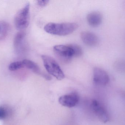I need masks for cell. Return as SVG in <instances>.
<instances>
[{
  "instance_id": "14",
  "label": "cell",
  "mask_w": 125,
  "mask_h": 125,
  "mask_svg": "<svg viewBox=\"0 0 125 125\" xmlns=\"http://www.w3.org/2000/svg\"><path fill=\"white\" fill-rule=\"evenodd\" d=\"M24 68L22 61L12 62L9 66V69L11 71H15Z\"/></svg>"
},
{
  "instance_id": "13",
  "label": "cell",
  "mask_w": 125,
  "mask_h": 125,
  "mask_svg": "<svg viewBox=\"0 0 125 125\" xmlns=\"http://www.w3.org/2000/svg\"><path fill=\"white\" fill-rule=\"evenodd\" d=\"M114 67L115 69L120 72H125V60L120 59L115 61Z\"/></svg>"
},
{
  "instance_id": "3",
  "label": "cell",
  "mask_w": 125,
  "mask_h": 125,
  "mask_svg": "<svg viewBox=\"0 0 125 125\" xmlns=\"http://www.w3.org/2000/svg\"><path fill=\"white\" fill-rule=\"evenodd\" d=\"M30 4L27 3L15 16L14 24L18 30H23L28 26L30 21Z\"/></svg>"
},
{
  "instance_id": "7",
  "label": "cell",
  "mask_w": 125,
  "mask_h": 125,
  "mask_svg": "<svg viewBox=\"0 0 125 125\" xmlns=\"http://www.w3.org/2000/svg\"><path fill=\"white\" fill-rule=\"evenodd\" d=\"M79 100V96L75 92L62 95L59 99V102L62 105L69 108L75 107Z\"/></svg>"
},
{
  "instance_id": "4",
  "label": "cell",
  "mask_w": 125,
  "mask_h": 125,
  "mask_svg": "<svg viewBox=\"0 0 125 125\" xmlns=\"http://www.w3.org/2000/svg\"><path fill=\"white\" fill-rule=\"evenodd\" d=\"M53 50L58 58L63 63H68L74 57V52L71 45H55Z\"/></svg>"
},
{
  "instance_id": "15",
  "label": "cell",
  "mask_w": 125,
  "mask_h": 125,
  "mask_svg": "<svg viewBox=\"0 0 125 125\" xmlns=\"http://www.w3.org/2000/svg\"><path fill=\"white\" fill-rule=\"evenodd\" d=\"M71 45L74 52V57H79L82 55L83 51L80 46L76 44H71Z\"/></svg>"
},
{
  "instance_id": "10",
  "label": "cell",
  "mask_w": 125,
  "mask_h": 125,
  "mask_svg": "<svg viewBox=\"0 0 125 125\" xmlns=\"http://www.w3.org/2000/svg\"><path fill=\"white\" fill-rule=\"evenodd\" d=\"M22 61L23 63L24 68L26 67L31 70L34 73L40 75L48 80L50 79L51 78L50 76L47 74L42 73L39 67L35 62L31 60L26 59H24Z\"/></svg>"
},
{
  "instance_id": "2",
  "label": "cell",
  "mask_w": 125,
  "mask_h": 125,
  "mask_svg": "<svg viewBox=\"0 0 125 125\" xmlns=\"http://www.w3.org/2000/svg\"><path fill=\"white\" fill-rule=\"evenodd\" d=\"M42 58L44 66L49 74L59 80L64 78L63 71L55 59L47 55H42Z\"/></svg>"
},
{
  "instance_id": "16",
  "label": "cell",
  "mask_w": 125,
  "mask_h": 125,
  "mask_svg": "<svg viewBox=\"0 0 125 125\" xmlns=\"http://www.w3.org/2000/svg\"><path fill=\"white\" fill-rule=\"evenodd\" d=\"M6 115V111L5 109L1 106H0V120L5 119Z\"/></svg>"
},
{
  "instance_id": "1",
  "label": "cell",
  "mask_w": 125,
  "mask_h": 125,
  "mask_svg": "<svg viewBox=\"0 0 125 125\" xmlns=\"http://www.w3.org/2000/svg\"><path fill=\"white\" fill-rule=\"evenodd\" d=\"M78 25L75 23H49L45 26L44 29L48 34L58 36H65L75 31Z\"/></svg>"
},
{
  "instance_id": "12",
  "label": "cell",
  "mask_w": 125,
  "mask_h": 125,
  "mask_svg": "<svg viewBox=\"0 0 125 125\" xmlns=\"http://www.w3.org/2000/svg\"><path fill=\"white\" fill-rule=\"evenodd\" d=\"M9 30V26L6 22L0 21V40L3 39L7 36Z\"/></svg>"
},
{
  "instance_id": "11",
  "label": "cell",
  "mask_w": 125,
  "mask_h": 125,
  "mask_svg": "<svg viewBox=\"0 0 125 125\" xmlns=\"http://www.w3.org/2000/svg\"><path fill=\"white\" fill-rule=\"evenodd\" d=\"M102 15L98 12H92L88 14L87 20L90 26L95 27L100 25L102 21Z\"/></svg>"
},
{
  "instance_id": "9",
  "label": "cell",
  "mask_w": 125,
  "mask_h": 125,
  "mask_svg": "<svg viewBox=\"0 0 125 125\" xmlns=\"http://www.w3.org/2000/svg\"><path fill=\"white\" fill-rule=\"evenodd\" d=\"M81 37L83 42L89 46L93 47L97 45L99 42L97 36L89 32L83 31L81 34Z\"/></svg>"
},
{
  "instance_id": "5",
  "label": "cell",
  "mask_w": 125,
  "mask_h": 125,
  "mask_svg": "<svg viewBox=\"0 0 125 125\" xmlns=\"http://www.w3.org/2000/svg\"><path fill=\"white\" fill-rule=\"evenodd\" d=\"M92 110L101 122L105 123L109 120L107 111L102 104L96 100H93L91 104Z\"/></svg>"
},
{
  "instance_id": "8",
  "label": "cell",
  "mask_w": 125,
  "mask_h": 125,
  "mask_svg": "<svg viewBox=\"0 0 125 125\" xmlns=\"http://www.w3.org/2000/svg\"><path fill=\"white\" fill-rule=\"evenodd\" d=\"M25 34L21 32L17 34L14 39V45L15 50L18 54L23 53L25 50Z\"/></svg>"
},
{
  "instance_id": "6",
  "label": "cell",
  "mask_w": 125,
  "mask_h": 125,
  "mask_svg": "<svg viewBox=\"0 0 125 125\" xmlns=\"http://www.w3.org/2000/svg\"><path fill=\"white\" fill-rule=\"evenodd\" d=\"M110 81L108 73L102 68L95 67L93 70V81L96 85L105 86Z\"/></svg>"
},
{
  "instance_id": "17",
  "label": "cell",
  "mask_w": 125,
  "mask_h": 125,
  "mask_svg": "<svg viewBox=\"0 0 125 125\" xmlns=\"http://www.w3.org/2000/svg\"><path fill=\"white\" fill-rule=\"evenodd\" d=\"M49 1V0H38L37 1V4L40 6L43 7L46 6L48 3Z\"/></svg>"
}]
</instances>
